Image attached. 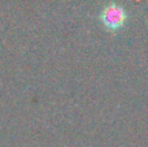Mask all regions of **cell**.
<instances>
[{"instance_id":"obj_1","label":"cell","mask_w":148,"mask_h":147,"mask_svg":"<svg viewBox=\"0 0 148 147\" xmlns=\"http://www.w3.org/2000/svg\"><path fill=\"white\" fill-rule=\"evenodd\" d=\"M101 23L110 31H118L125 26L127 21V13L121 5L109 4L100 13Z\"/></svg>"}]
</instances>
